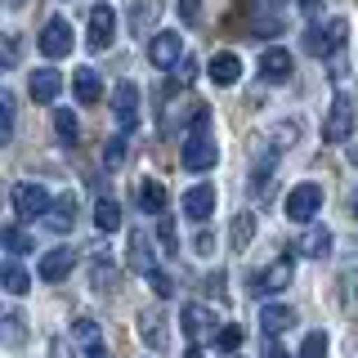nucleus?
<instances>
[{"label":"nucleus","mask_w":358,"mask_h":358,"mask_svg":"<svg viewBox=\"0 0 358 358\" xmlns=\"http://www.w3.org/2000/svg\"><path fill=\"white\" fill-rule=\"evenodd\" d=\"M184 171H210L220 162V148H215V134H210V112L206 108H193L188 117V139H184V152H179Z\"/></svg>","instance_id":"obj_1"},{"label":"nucleus","mask_w":358,"mask_h":358,"mask_svg":"<svg viewBox=\"0 0 358 358\" xmlns=\"http://www.w3.org/2000/svg\"><path fill=\"white\" fill-rule=\"evenodd\" d=\"M345 36H350V22H345V18H331L327 27L313 22V27L305 31V50L313 54V59H327V54H336L345 45Z\"/></svg>","instance_id":"obj_2"},{"label":"nucleus","mask_w":358,"mask_h":358,"mask_svg":"<svg viewBox=\"0 0 358 358\" xmlns=\"http://www.w3.org/2000/svg\"><path fill=\"white\" fill-rule=\"evenodd\" d=\"M318 210H322V184H300V188L287 193V220L309 224Z\"/></svg>","instance_id":"obj_3"},{"label":"nucleus","mask_w":358,"mask_h":358,"mask_svg":"<svg viewBox=\"0 0 358 358\" xmlns=\"http://www.w3.org/2000/svg\"><path fill=\"white\" fill-rule=\"evenodd\" d=\"M112 41H117V9H112V5H94V9H90V36H85V45L94 54H103Z\"/></svg>","instance_id":"obj_4"},{"label":"nucleus","mask_w":358,"mask_h":358,"mask_svg":"<svg viewBox=\"0 0 358 358\" xmlns=\"http://www.w3.org/2000/svg\"><path fill=\"white\" fill-rule=\"evenodd\" d=\"M291 273H296L291 255H278V260L268 264L264 273H255V278H251V296H278V291L291 282Z\"/></svg>","instance_id":"obj_5"},{"label":"nucleus","mask_w":358,"mask_h":358,"mask_svg":"<svg viewBox=\"0 0 358 358\" xmlns=\"http://www.w3.org/2000/svg\"><path fill=\"white\" fill-rule=\"evenodd\" d=\"M50 188L45 184H14V210L22 220H36V215H50Z\"/></svg>","instance_id":"obj_6"},{"label":"nucleus","mask_w":358,"mask_h":358,"mask_svg":"<svg viewBox=\"0 0 358 358\" xmlns=\"http://www.w3.org/2000/svg\"><path fill=\"white\" fill-rule=\"evenodd\" d=\"M350 130H354V103L345 94H336L327 121H322V139H327V143H345V139H350Z\"/></svg>","instance_id":"obj_7"},{"label":"nucleus","mask_w":358,"mask_h":358,"mask_svg":"<svg viewBox=\"0 0 358 358\" xmlns=\"http://www.w3.org/2000/svg\"><path fill=\"white\" fill-rule=\"evenodd\" d=\"M41 54H45V59H63V54H72V22H67V18H50V22H45Z\"/></svg>","instance_id":"obj_8"},{"label":"nucleus","mask_w":358,"mask_h":358,"mask_svg":"<svg viewBox=\"0 0 358 358\" xmlns=\"http://www.w3.org/2000/svg\"><path fill=\"white\" fill-rule=\"evenodd\" d=\"M184 59V41H179V31H157L152 45H148V63L152 67H179Z\"/></svg>","instance_id":"obj_9"},{"label":"nucleus","mask_w":358,"mask_h":358,"mask_svg":"<svg viewBox=\"0 0 358 358\" xmlns=\"http://www.w3.org/2000/svg\"><path fill=\"white\" fill-rule=\"evenodd\" d=\"M179 327H184V336L188 341H215V318H210V309H201V305H188L184 313H179Z\"/></svg>","instance_id":"obj_10"},{"label":"nucleus","mask_w":358,"mask_h":358,"mask_svg":"<svg viewBox=\"0 0 358 358\" xmlns=\"http://www.w3.org/2000/svg\"><path fill=\"white\" fill-rule=\"evenodd\" d=\"M112 112H117V126L121 130H134V126H139V90H134L130 81L117 85V94H112Z\"/></svg>","instance_id":"obj_11"},{"label":"nucleus","mask_w":358,"mask_h":358,"mask_svg":"<svg viewBox=\"0 0 358 358\" xmlns=\"http://www.w3.org/2000/svg\"><path fill=\"white\" fill-rule=\"evenodd\" d=\"M72 264H76V251H67V246H54V251L41 255L36 273H41V282H63V278L72 273Z\"/></svg>","instance_id":"obj_12"},{"label":"nucleus","mask_w":358,"mask_h":358,"mask_svg":"<svg viewBox=\"0 0 358 358\" xmlns=\"http://www.w3.org/2000/svg\"><path fill=\"white\" fill-rule=\"evenodd\" d=\"M291 72H296V63H291V54L282 50V45H268V50L260 54V76L268 85H282Z\"/></svg>","instance_id":"obj_13"},{"label":"nucleus","mask_w":358,"mask_h":358,"mask_svg":"<svg viewBox=\"0 0 358 358\" xmlns=\"http://www.w3.org/2000/svg\"><path fill=\"white\" fill-rule=\"evenodd\" d=\"M184 215H193L197 224L215 215V184H197L184 193Z\"/></svg>","instance_id":"obj_14"},{"label":"nucleus","mask_w":358,"mask_h":358,"mask_svg":"<svg viewBox=\"0 0 358 358\" xmlns=\"http://www.w3.org/2000/svg\"><path fill=\"white\" fill-rule=\"evenodd\" d=\"M130 268H134V273H152V268H157V251H152V242H148L143 229L130 233Z\"/></svg>","instance_id":"obj_15"},{"label":"nucleus","mask_w":358,"mask_h":358,"mask_svg":"<svg viewBox=\"0 0 358 358\" xmlns=\"http://www.w3.org/2000/svg\"><path fill=\"white\" fill-rule=\"evenodd\" d=\"M139 341L148 345V350H166V318H162V309L139 313Z\"/></svg>","instance_id":"obj_16"},{"label":"nucleus","mask_w":358,"mask_h":358,"mask_svg":"<svg viewBox=\"0 0 358 358\" xmlns=\"http://www.w3.org/2000/svg\"><path fill=\"white\" fill-rule=\"evenodd\" d=\"M63 90V76L54 72V67H41V72H31V99L36 103H54Z\"/></svg>","instance_id":"obj_17"},{"label":"nucleus","mask_w":358,"mask_h":358,"mask_svg":"<svg viewBox=\"0 0 358 358\" xmlns=\"http://www.w3.org/2000/svg\"><path fill=\"white\" fill-rule=\"evenodd\" d=\"M72 94L81 99L85 108H90V103H99L103 85H99V72H94V67H76V72H72Z\"/></svg>","instance_id":"obj_18"},{"label":"nucleus","mask_w":358,"mask_h":358,"mask_svg":"<svg viewBox=\"0 0 358 358\" xmlns=\"http://www.w3.org/2000/svg\"><path fill=\"white\" fill-rule=\"evenodd\" d=\"M238 76H242V59L238 54H215V59H210V81L215 85H238Z\"/></svg>","instance_id":"obj_19"},{"label":"nucleus","mask_w":358,"mask_h":358,"mask_svg":"<svg viewBox=\"0 0 358 358\" xmlns=\"http://www.w3.org/2000/svg\"><path fill=\"white\" fill-rule=\"evenodd\" d=\"M45 224H50L54 233H67V229L76 224V197H72V193H67V197H59V201L50 206V215H45Z\"/></svg>","instance_id":"obj_20"},{"label":"nucleus","mask_w":358,"mask_h":358,"mask_svg":"<svg viewBox=\"0 0 358 358\" xmlns=\"http://www.w3.org/2000/svg\"><path fill=\"white\" fill-rule=\"evenodd\" d=\"M139 206H143V215H162L166 210V184L162 179H143L139 184Z\"/></svg>","instance_id":"obj_21"},{"label":"nucleus","mask_w":358,"mask_h":358,"mask_svg":"<svg viewBox=\"0 0 358 358\" xmlns=\"http://www.w3.org/2000/svg\"><path fill=\"white\" fill-rule=\"evenodd\" d=\"M291 322H296V313H291L287 305H264V309H260V327H264V336L287 331Z\"/></svg>","instance_id":"obj_22"},{"label":"nucleus","mask_w":358,"mask_h":358,"mask_svg":"<svg viewBox=\"0 0 358 358\" xmlns=\"http://www.w3.org/2000/svg\"><path fill=\"white\" fill-rule=\"evenodd\" d=\"M94 224H99V233H117L121 229V206L112 197H99V206H94Z\"/></svg>","instance_id":"obj_23"},{"label":"nucleus","mask_w":358,"mask_h":358,"mask_svg":"<svg viewBox=\"0 0 358 358\" xmlns=\"http://www.w3.org/2000/svg\"><path fill=\"white\" fill-rule=\"evenodd\" d=\"M268 188H273V152H264L260 162H255V171H251V193L264 197Z\"/></svg>","instance_id":"obj_24"},{"label":"nucleus","mask_w":358,"mask_h":358,"mask_svg":"<svg viewBox=\"0 0 358 358\" xmlns=\"http://www.w3.org/2000/svg\"><path fill=\"white\" fill-rule=\"evenodd\" d=\"M300 251L313 255V260H322V255L331 251V233H327V229H309L305 238H300Z\"/></svg>","instance_id":"obj_25"},{"label":"nucleus","mask_w":358,"mask_h":358,"mask_svg":"<svg viewBox=\"0 0 358 358\" xmlns=\"http://www.w3.org/2000/svg\"><path fill=\"white\" fill-rule=\"evenodd\" d=\"M255 238V215L251 210H242L238 220H233V251H246V242Z\"/></svg>","instance_id":"obj_26"},{"label":"nucleus","mask_w":358,"mask_h":358,"mask_svg":"<svg viewBox=\"0 0 358 358\" xmlns=\"http://www.w3.org/2000/svg\"><path fill=\"white\" fill-rule=\"evenodd\" d=\"M90 282H94V291H117V268L108 260H94L90 264Z\"/></svg>","instance_id":"obj_27"},{"label":"nucleus","mask_w":358,"mask_h":358,"mask_svg":"<svg viewBox=\"0 0 358 358\" xmlns=\"http://www.w3.org/2000/svg\"><path fill=\"white\" fill-rule=\"evenodd\" d=\"M54 130H59V139H63V143H76V134H81V126H76V117H72L67 108L54 112Z\"/></svg>","instance_id":"obj_28"},{"label":"nucleus","mask_w":358,"mask_h":358,"mask_svg":"<svg viewBox=\"0 0 358 358\" xmlns=\"http://www.w3.org/2000/svg\"><path fill=\"white\" fill-rule=\"evenodd\" d=\"M0 139H14V94H9V90H5V94H0Z\"/></svg>","instance_id":"obj_29"},{"label":"nucleus","mask_w":358,"mask_h":358,"mask_svg":"<svg viewBox=\"0 0 358 358\" xmlns=\"http://www.w3.org/2000/svg\"><path fill=\"white\" fill-rule=\"evenodd\" d=\"M72 341H81V345H90V350H94V345H99V322H94V318H76V322H72Z\"/></svg>","instance_id":"obj_30"},{"label":"nucleus","mask_w":358,"mask_h":358,"mask_svg":"<svg viewBox=\"0 0 358 358\" xmlns=\"http://www.w3.org/2000/svg\"><path fill=\"white\" fill-rule=\"evenodd\" d=\"M296 358H327V336H322V331H309Z\"/></svg>","instance_id":"obj_31"},{"label":"nucleus","mask_w":358,"mask_h":358,"mask_svg":"<svg viewBox=\"0 0 358 358\" xmlns=\"http://www.w3.org/2000/svg\"><path fill=\"white\" fill-rule=\"evenodd\" d=\"M5 246H9V255H27L31 251V238L18 229V224H9V229H5Z\"/></svg>","instance_id":"obj_32"},{"label":"nucleus","mask_w":358,"mask_h":358,"mask_svg":"<svg viewBox=\"0 0 358 358\" xmlns=\"http://www.w3.org/2000/svg\"><path fill=\"white\" fill-rule=\"evenodd\" d=\"M27 287H31V282H27V273H22L14 260H9V264H5V291H9V296H22Z\"/></svg>","instance_id":"obj_33"},{"label":"nucleus","mask_w":358,"mask_h":358,"mask_svg":"<svg viewBox=\"0 0 358 358\" xmlns=\"http://www.w3.org/2000/svg\"><path fill=\"white\" fill-rule=\"evenodd\" d=\"M121 162H126V139L117 134V139H108V143H103V166H108V171H117Z\"/></svg>","instance_id":"obj_34"},{"label":"nucleus","mask_w":358,"mask_h":358,"mask_svg":"<svg viewBox=\"0 0 358 358\" xmlns=\"http://www.w3.org/2000/svg\"><path fill=\"white\" fill-rule=\"evenodd\" d=\"M157 238H162V246L171 255H179V233H175V220L171 215H162V229H157Z\"/></svg>","instance_id":"obj_35"},{"label":"nucleus","mask_w":358,"mask_h":358,"mask_svg":"<svg viewBox=\"0 0 358 358\" xmlns=\"http://www.w3.org/2000/svg\"><path fill=\"white\" fill-rule=\"evenodd\" d=\"M215 345H220L224 354H233V350H238V345H242V327H233V322H229V327H220Z\"/></svg>","instance_id":"obj_36"},{"label":"nucleus","mask_w":358,"mask_h":358,"mask_svg":"<svg viewBox=\"0 0 358 358\" xmlns=\"http://www.w3.org/2000/svg\"><path fill=\"white\" fill-rule=\"evenodd\" d=\"M152 18H157V5L152 0H139V5H134V31H143Z\"/></svg>","instance_id":"obj_37"},{"label":"nucleus","mask_w":358,"mask_h":358,"mask_svg":"<svg viewBox=\"0 0 358 358\" xmlns=\"http://www.w3.org/2000/svg\"><path fill=\"white\" fill-rule=\"evenodd\" d=\"M148 287H152V291H157V296H162V300H166V296H171V291H175V282H171V278H166V273H157V268L148 273Z\"/></svg>","instance_id":"obj_38"},{"label":"nucleus","mask_w":358,"mask_h":358,"mask_svg":"<svg viewBox=\"0 0 358 358\" xmlns=\"http://www.w3.org/2000/svg\"><path fill=\"white\" fill-rule=\"evenodd\" d=\"M179 18H184V22H197L201 18V0H179Z\"/></svg>","instance_id":"obj_39"},{"label":"nucleus","mask_w":358,"mask_h":358,"mask_svg":"<svg viewBox=\"0 0 358 358\" xmlns=\"http://www.w3.org/2000/svg\"><path fill=\"white\" fill-rule=\"evenodd\" d=\"M5 331H9V345L22 341V318H18V313H9V318H5Z\"/></svg>","instance_id":"obj_40"},{"label":"nucleus","mask_w":358,"mask_h":358,"mask_svg":"<svg viewBox=\"0 0 358 358\" xmlns=\"http://www.w3.org/2000/svg\"><path fill=\"white\" fill-rule=\"evenodd\" d=\"M193 72H197V67H193V59H179V81L188 85V81H193Z\"/></svg>","instance_id":"obj_41"},{"label":"nucleus","mask_w":358,"mask_h":358,"mask_svg":"<svg viewBox=\"0 0 358 358\" xmlns=\"http://www.w3.org/2000/svg\"><path fill=\"white\" fill-rule=\"evenodd\" d=\"M18 59V36H5V63Z\"/></svg>","instance_id":"obj_42"},{"label":"nucleus","mask_w":358,"mask_h":358,"mask_svg":"<svg viewBox=\"0 0 358 358\" xmlns=\"http://www.w3.org/2000/svg\"><path fill=\"white\" fill-rule=\"evenodd\" d=\"M264 358H287V354H282V350L273 345V336H268V345H264Z\"/></svg>","instance_id":"obj_43"},{"label":"nucleus","mask_w":358,"mask_h":358,"mask_svg":"<svg viewBox=\"0 0 358 358\" xmlns=\"http://www.w3.org/2000/svg\"><path fill=\"white\" fill-rule=\"evenodd\" d=\"M300 9H305V14H318V9H322V0H300Z\"/></svg>","instance_id":"obj_44"},{"label":"nucleus","mask_w":358,"mask_h":358,"mask_svg":"<svg viewBox=\"0 0 358 358\" xmlns=\"http://www.w3.org/2000/svg\"><path fill=\"white\" fill-rule=\"evenodd\" d=\"M50 354H54V358H67V345H63V341H54V350H50Z\"/></svg>","instance_id":"obj_45"},{"label":"nucleus","mask_w":358,"mask_h":358,"mask_svg":"<svg viewBox=\"0 0 358 358\" xmlns=\"http://www.w3.org/2000/svg\"><path fill=\"white\" fill-rule=\"evenodd\" d=\"M184 358H206V354H201V350H197V345H193V350H184Z\"/></svg>","instance_id":"obj_46"},{"label":"nucleus","mask_w":358,"mask_h":358,"mask_svg":"<svg viewBox=\"0 0 358 358\" xmlns=\"http://www.w3.org/2000/svg\"><path fill=\"white\" fill-rule=\"evenodd\" d=\"M9 5H14V9H18V5H27V0H9Z\"/></svg>","instance_id":"obj_47"},{"label":"nucleus","mask_w":358,"mask_h":358,"mask_svg":"<svg viewBox=\"0 0 358 358\" xmlns=\"http://www.w3.org/2000/svg\"><path fill=\"white\" fill-rule=\"evenodd\" d=\"M90 358H108V354H99V350H94V354H90Z\"/></svg>","instance_id":"obj_48"},{"label":"nucleus","mask_w":358,"mask_h":358,"mask_svg":"<svg viewBox=\"0 0 358 358\" xmlns=\"http://www.w3.org/2000/svg\"><path fill=\"white\" fill-rule=\"evenodd\" d=\"M354 220H358V197H354Z\"/></svg>","instance_id":"obj_49"}]
</instances>
